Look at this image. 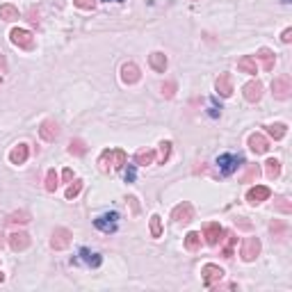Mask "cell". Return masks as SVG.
Segmentation results:
<instances>
[{
	"instance_id": "15",
	"label": "cell",
	"mask_w": 292,
	"mask_h": 292,
	"mask_svg": "<svg viewBox=\"0 0 292 292\" xmlns=\"http://www.w3.org/2000/svg\"><path fill=\"white\" fill-rule=\"evenodd\" d=\"M28 155H30V146L28 144H16L14 149L9 151V162L12 165H25V160H28Z\"/></svg>"
},
{
	"instance_id": "8",
	"label": "cell",
	"mask_w": 292,
	"mask_h": 292,
	"mask_svg": "<svg viewBox=\"0 0 292 292\" xmlns=\"http://www.w3.org/2000/svg\"><path fill=\"white\" fill-rule=\"evenodd\" d=\"M260 254V240L258 238H247L242 242V249H240V256L244 262H254Z\"/></svg>"
},
{
	"instance_id": "10",
	"label": "cell",
	"mask_w": 292,
	"mask_h": 292,
	"mask_svg": "<svg viewBox=\"0 0 292 292\" xmlns=\"http://www.w3.org/2000/svg\"><path fill=\"white\" fill-rule=\"evenodd\" d=\"M121 80H123V85H137L142 80L139 67H137L135 62H126V64L121 67Z\"/></svg>"
},
{
	"instance_id": "33",
	"label": "cell",
	"mask_w": 292,
	"mask_h": 292,
	"mask_svg": "<svg viewBox=\"0 0 292 292\" xmlns=\"http://www.w3.org/2000/svg\"><path fill=\"white\" fill-rule=\"evenodd\" d=\"M258 176H260V167H258V165H249L247 173L242 176V183H254Z\"/></svg>"
},
{
	"instance_id": "37",
	"label": "cell",
	"mask_w": 292,
	"mask_h": 292,
	"mask_svg": "<svg viewBox=\"0 0 292 292\" xmlns=\"http://www.w3.org/2000/svg\"><path fill=\"white\" fill-rule=\"evenodd\" d=\"M73 5L78 9H87V12H91V9L96 7V0H73Z\"/></svg>"
},
{
	"instance_id": "11",
	"label": "cell",
	"mask_w": 292,
	"mask_h": 292,
	"mask_svg": "<svg viewBox=\"0 0 292 292\" xmlns=\"http://www.w3.org/2000/svg\"><path fill=\"white\" fill-rule=\"evenodd\" d=\"M30 244H32V238L25 231H16L9 235V247H12V251H16V254H18V251H25Z\"/></svg>"
},
{
	"instance_id": "23",
	"label": "cell",
	"mask_w": 292,
	"mask_h": 292,
	"mask_svg": "<svg viewBox=\"0 0 292 292\" xmlns=\"http://www.w3.org/2000/svg\"><path fill=\"white\" fill-rule=\"evenodd\" d=\"M199 247H201V235L196 231H189L188 235H185V249L194 254V251H199Z\"/></svg>"
},
{
	"instance_id": "46",
	"label": "cell",
	"mask_w": 292,
	"mask_h": 292,
	"mask_svg": "<svg viewBox=\"0 0 292 292\" xmlns=\"http://www.w3.org/2000/svg\"><path fill=\"white\" fill-rule=\"evenodd\" d=\"M2 281H5V274H2V272H0V283H2Z\"/></svg>"
},
{
	"instance_id": "38",
	"label": "cell",
	"mask_w": 292,
	"mask_h": 292,
	"mask_svg": "<svg viewBox=\"0 0 292 292\" xmlns=\"http://www.w3.org/2000/svg\"><path fill=\"white\" fill-rule=\"evenodd\" d=\"M28 21H30L32 25H39V9H37V7H30V9H28Z\"/></svg>"
},
{
	"instance_id": "14",
	"label": "cell",
	"mask_w": 292,
	"mask_h": 292,
	"mask_svg": "<svg viewBox=\"0 0 292 292\" xmlns=\"http://www.w3.org/2000/svg\"><path fill=\"white\" fill-rule=\"evenodd\" d=\"M242 94H244V98L249 103H258L262 98V83L260 80H251V83H247L242 87Z\"/></svg>"
},
{
	"instance_id": "30",
	"label": "cell",
	"mask_w": 292,
	"mask_h": 292,
	"mask_svg": "<svg viewBox=\"0 0 292 292\" xmlns=\"http://www.w3.org/2000/svg\"><path fill=\"white\" fill-rule=\"evenodd\" d=\"M169 155H172V142H169V139H162V142H160V165H165L167 160H169Z\"/></svg>"
},
{
	"instance_id": "19",
	"label": "cell",
	"mask_w": 292,
	"mask_h": 292,
	"mask_svg": "<svg viewBox=\"0 0 292 292\" xmlns=\"http://www.w3.org/2000/svg\"><path fill=\"white\" fill-rule=\"evenodd\" d=\"M238 69H240L242 73H249V75L258 73V64H256V60L251 57V55H244V57H240V60H238Z\"/></svg>"
},
{
	"instance_id": "21",
	"label": "cell",
	"mask_w": 292,
	"mask_h": 292,
	"mask_svg": "<svg viewBox=\"0 0 292 292\" xmlns=\"http://www.w3.org/2000/svg\"><path fill=\"white\" fill-rule=\"evenodd\" d=\"M135 162H137V165H142V167L153 165V162H155V151H151V149L137 151V153H135Z\"/></svg>"
},
{
	"instance_id": "22",
	"label": "cell",
	"mask_w": 292,
	"mask_h": 292,
	"mask_svg": "<svg viewBox=\"0 0 292 292\" xmlns=\"http://www.w3.org/2000/svg\"><path fill=\"white\" fill-rule=\"evenodd\" d=\"M265 173H267L270 180H276L278 176H281V162H278L276 157H270V160L265 162Z\"/></svg>"
},
{
	"instance_id": "34",
	"label": "cell",
	"mask_w": 292,
	"mask_h": 292,
	"mask_svg": "<svg viewBox=\"0 0 292 292\" xmlns=\"http://www.w3.org/2000/svg\"><path fill=\"white\" fill-rule=\"evenodd\" d=\"M80 192H83V180H73V183L69 185V189H67V199L71 201V199H75Z\"/></svg>"
},
{
	"instance_id": "29",
	"label": "cell",
	"mask_w": 292,
	"mask_h": 292,
	"mask_svg": "<svg viewBox=\"0 0 292 292\" xmlns=\"http://www.w3.org/2000/svg\"><path fill=\"white\" fill-rule=\"evenodd\" d=\"M126 160H128V155H126V151H123V149L112 151V165H114V169H123Z\"/></svg>"
},
{
	"instance_id": "20",
	"label": "cell",
	"mask_w": 292,
	"mask_h": 292,
	"mask_svg": "<svg viewBox=\"0 0 292 292\" xmlns=\"http://www.w3.org/2000/svg\"><path fill=\"white\" fill-rule=\"evenodd\" d=\"M28 222H32V215L28 212V210H16V212H9L7 215V224H28Z\"/></svg>"
},
{
	"instance_id": "31",
	"label": "cell",
	"mask_w": 292,
	"mask_h": 292,
	"mask_svg": "<svg viewBox=\"0 0 292 292\" xmlns=\"http://www.w3.org/2000/svg\"><path fill=\"white\" fill-rule=\"evenodd\" d=\"M151 235H153V238H160V235H162V217H160V215H153V217H151Z\"/></svg>"
},
{
	"instance_id": "6",
	"label": "cell",
	"mask_w": 292,
	"mask_h": 292,
	"mask_svg": "<svg viewBox=\"0 0 292 292\" xmlns=\"http://www.w3.org/2000/svg\"><path fill=\"white\" fill-rule=\"evenodd\" d=\"M272 91H274V98H278V101H288V98L292 96L290 75H278V78H274V83H272Z\"/></svg>"
},
{
	"instance_id": "7",
	"label": "cell",
	"mask_w": 292,
	"mask_h": 292,
	"mask_svg": "<svg viewBox=\"0 0 292 292\" xmlns=\"http://www.w3.org/2000/svg\"><path fill=\"white\" fill-rule=\"evenodd\" d=\"M172 219L173 222H178V224H189V222L194 219V206H192L189 201L178 203V206L172 210Z\"/></svg>"
},
{
	"instance_id": "26",
	"label": "cell",
	"mask_w": 292,
	"mask_h": 292,
	"mask_svg": "<svg viewBox=\"0 0 292 292\" xmlns=\"http://www.w3.org/2000/svg\"><path fill=\"white\" fill-rule=\"evenodd\" d=\"M69 153H71V155H85V153H87V144L83 142V139H71V144H69Z\"/></svg>"
},
{
	"instance_id": "9",
	"label": "cell",
	"mask_w": 292,
	"mask_h": 292,
	"mask_svg": "<svg viewBox=\"0 0 292 292\" xmlns=\"http://www.w3.org/2000/svg\"><path fill=\"white\" fill-rule=\"evenodd\" d=\"M39 135L44 142H55L57 137H60V123L52 119H46L41 121V126H39Z\"/></svg>"
},
{
	"instance_id": "39",
	"label": "cell",
	"mask_w": 292,
	"mask_h": 292,
	"mask_svg": "<svg viewBox=\"0 0 292 292\" xmlns=\"http://www.w3.org/2000/svg\"><path fill=\"white\" fill-rule=\"evenodd\" d=\"M281 41H283V44H290L292 41V28H285L283 34H281Z\"/></svg>"
},
{
	"instance_id": "12",
	"label": "cell",
	"mask_w": 292,
	"mask_h": 292,
	"mask_svg": "<svg viewBox=\"0 0 292 292\" xmlns=\"http://www.w3.org/2000/svg\"><path fill=\"white\" fill-rule=\"evenodd\" d=\"M272 196V189L265 188V185H256V188H251L247 192V203H251V206H258V203L267 201Z\"/></svg>"
},
{
	"instance_id": "42",
	"label": "cell",
	"mask_w": 292,
	"mask_h": 292,
	"mask_svg": "<svg viewBox=\"0 0 292 292\" xmlns=\"http://www.w3.org/2000/svg\"><path fill=\"white\" fill-rule=\"evenodd\" d=\"M128 201H130V206H133V210H135V212H139V206H137V199H135V196H128Z\"/></svg>"
},
{
	"instance_id": "36",
	"label": "cell",
	"mask_w": 292,
	"mask_h": 292,
	"mask_svg": "<svg viewBox=\"0 0 292 292\" xmlns=\"http://www.w3.org/2000/svg\"><path fill=\"white\" fill-rule=\"evenodd\" d=\"M173 94H176V83H173V80H167V83L162 85V96L173 98Z\"/></svg>"
},
{
	"instance_id": "28",
	"label": "cell",
	"mask_w": 292,
	"mask_h": 292,
	"mask_svg": "<svg viewBox=\"0 0 292 292\" xmlns=\"http://www.w3.org/2000/svg\"><path fill=\"white\" fill-rule=\"evenodd\" d=\"M274 208L278 210V212H283V215H292V203L285 199V196H276L274 199Z\"/></svg>"
},
{
	"instance_id": "17",
	"label": "cell",
	"mask_w": 292,
	"mask_h": 292,
	"mask_svg": "<svg viewBox=\"0 0 292 292\" xmlns=\"http://www.w3.org/2000/svg\"><path fill=\"white\" fill-rule=\"evenodd\" d=\"M149 64H151V69L153 71H157V73H165L167 71V55L165 52H160V51H155V52H151L149 55Z\"/></svg>"
},
{
	"instance_id": "45",
	"label": "cell",
	"mask_w": 292,
	"mask_h": 292,
	"mask_svg": "<svg viewBox=\"0 0 292 292\" xmlns=\"http://www.w3.org/2000/svg\"><path fill=\"white\" fill-rule=\"evenodd\" d=\"M5 247V231H2V226H0V249Z\"/></svg>"
},
{
	"instance_id": "13",
	"label": "cell",
	"mask_w": 292,
	"mask_h": 292,
	"mask_svg": "<svg viewBox=\"0 0 292 292\" xmlns=\"http://www.w3.org/2000/svg\"><path fill=\"white\" fill-rule=\"evenodd\" d=\"M215 89H217L219 96H233V75L231 73H219L217 80H215Z\"/></svg>"
},
{
	"instance_id": "43",
	"label": "cell",
	"mask_w": 292,
	"mask_h": 292,
	"mask_svg": "<svg viewBox=\"0 0 292 292\" xmlns=\"http://www.w3.org/2000/svg\"><path fill=\"white\" fill-rule=\"evenodd\" d=\"M5 69H7V62H5V57L0 55V73H5Z\"/></svg>"
},
{
	"instance_id": "24",
	"label": "cell",
	"mask_w": 292,
	"mask_h": 292,
	"mask_svg": "<svg viewBox=\"0 0 292 292\" xmlns=\"http://www.w3.org/2000/svg\"><path fill=\"white\" fill-rule=\"evenodd\" d=\"M0 18H2V21H18V9L14 7V5H0Z\"/></svg>"
},
{
	"instance_id": "18",
	"label": "cell",
	"mask_w": 292,
	"mask_h": 292,
	"mask_svg": "<svg viewBox=\"0 0 292 292\" xmlns=\"http://www.w3.org/2000/svg\"><path fill=\"white\" fill-rule=\"evenodd\" d=\"M256 57H258V60L262 62V69H265V71H274V64H276V57H274V52H272L270 48H260Z\"/></svg>"
},
{
	"instance_id": "5",
	"label": "cell",
	"mask_w": 292,
	"mask_h": 292,
	"mask_svg": "<svg viewBox=\"0 0 292 292\" xmlns=\"http://www.w3.org/2000/svg\"><path fill=\"white\" fill-rule=\"evenodd\" d=\"M224 228L219 222H210V224L203 226V238H206V244L208 247H217L219 242L224 240Z\"/></svg>"
},
{
	"instance_id": "44",
	"label": "cell",
	"mask_w": 292,
	"mask_h": 292,
	"mask_svg": "<svg viewBox=\"0 0 292 292\" xmlns=\"http://www.w3.org/2000/svg\"><path fill=\"white\" fill-rule=\"evenodd\" d=\"M126 180H135V169H128V173H126Z\"/></svg>"
},
{
	"instance_id": "35",
	"label": "cell",
	"mask_w": 292,
	"mask_h": 292,
	"mask_svg": "<svg viewBox=\"0 0 292 292\" xmlns=\"http://www.w3.org/2000/svg\"><path fill=\"white\" fill-rule=\"evenodd\" d=\"M226 238H228V244L224 247V251H222V256L224 258H233V244L238 242V238H235V233H224Z\"/></svg>"
},
{
	"instance_id": "2",
	"label": "cell",
	"mask_w": 292,
	"mask_h": 292,
	"mask_svg": "<svg viewBox=\"0 0 292 292\" xmlns=\"http://www.w3.org/2000/svg\"><path fill=\"white\" fill-rule=\"evenodd\" d=\"M242 162H244V157H242L240 153H238V155H235V153H224V155L217 157V165H219L222 176H231V173L235 172Z\"/></svg>"
},
{
	"instance_id": "27",
	"label": "cell",
	"mask_w": 292,
	"mask_h": 292,
	"mask_svg": "<svg viewBox=\"0 0 292 292\" xmlns=\"http://www.w3.org/2000/svg\"><path fill=\"white\" fill-rule=\"evenodd\" d=\"M267 133H270L274 139H283L285 133H288V126H285V123H272V126H267Z\"/></svg>"
},
{
	"instance_id": "4",
	"label": "cell",
	"mask_w": 292,
	"mask_h": 292,
	"mask_svg": "<svg viewBox=\"0 0 292 292\" xmlns=\"http://www.w3.org/2000/svg\"><path fill=\"white\" fill-rule=\"evenodd\" d=\"M226 272L219 267V265H215V262H208V265H203L201 267V278H203V285L206 288H212L215 283H219L222 278H224Z\"/></svg>"
},
{
	"instance_id": "41",
	"label": "cell",
	"mask_w": 292,
	"mask_h": 292,
	"mask_svg": "<svg viewBox=\"0 0 292 292\" xmlns=\"http://www.w3.org/2000/svg\"><path fill=\"white\" fill-rule=\"evenodd\" d=\"M62 178H64V183H71V180H73V172H71V169H64V172H62Z\"/></svg>"
},
{
	"instance_id": "16",
	"label": "cell",
	"mask_w": 292,
	"mask_h": 292,
	"mask_svg": "<svg viewBox=\"0 0 292 292\" xmlns=\"http://www.w3.org/2000/svg\"><path fill=\"white\" fill-rule=\"evenodd\" d=\"M249 149L254 151L256 155H262V153H267V151H270V142H267V137H265V135L254 133V135L249 137Z\"/></svg>"
},
{
	"instance_id": "25",
	"label": "cell",
	"mask_w": 292,
	"mask_h": 292,
	"mask_svg": "<svg viewBox=\"0 0 292 292\" xmlns=\"http://www.w3.org/2000/svg\"><path fill=\"white\" fill-rule=\"evenodd\" d=\"M110 165H112V151L105 149L103 153H101V157H98V169L103 173H107L110 172Z\"/></svg>"
},
{
	"instance_id": "3",
	"label": "cell",
	"mask_w": 292,
	"mask_h": 292,
	"mask_svg": "<svg viewBox=\"0 0 292 292\" xmlns=\"http://www.w3.org/2000/svg\"><path fill=\"white\" fill-rule=\"evenodd\" d=\"M9 41L23 51H32L34 48V37H32L30 30H23V28H14V30L9 32Z\"/></svg>"
},
{
	"instance_id": "1",
	"label": "cell",
	"mask_w": 292,
	"mask_h": 292,
	"mask_svg": "<svg viewBox=\"0 0 292 292\" xmlns=\"http://www.w3.org/2000/svg\"><path fill=\"white\" fill-rule=\"evenodd\" d=\"M71 242H73V233L69 231V228L60 226V228H55V231H52L51 249H55V251H64V249L71 247Z\"/></svg>"
},
{
	"instance_id": "47",
	"label": "cell",
	"mask_w": 292,
	"mask_h": 292,
	"mask_svg": "<svg viewBox=\"0 0 292 292\" xmlns=\"http://www.w3.org/2000/svg\"><path fill=\"white\" fill-rule=\"evenodd\" d=\"M0 85H2V75H0Z\"/></svg>"
},
{
	"instance_id": "40",
	"label": "cell",
	"mask_w": 292,
	"mask_h": 292,
	"mask_svg": "<svg viewBox=\"0 0 292 292\" xmlns=\"http://www.w3.org/2000/svg\"><path fill=\"white\" fill-rule=\"evenodd\" d=\"M270 231L274 233V235H278V233L285 231V224H274V222H272V224H270Z\"/></svg>"
},
{
	"instance_id": "32",
	"label": "cell",
	"mask_w": 292,
	"mask_h": 292,
	"mask_svg": "<svg viewBox=\"0 0 292 292\" xmlns=\"http://www.w3.org/2000/svg\"><path fill=\"white\" fill-rule=\"evenodd\" d=\"M57 189V173H55V169H48V173H46V192H55Z\"/></svg>"
}]
</instances>
